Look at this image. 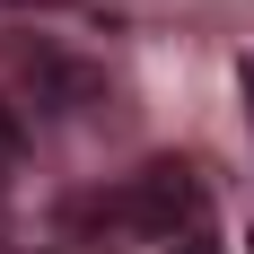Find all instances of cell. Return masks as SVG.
<instances>
[{
	"mask_svg": "<svg viewBox=\"0 0 254 254\" xmlns=\"http://www.w3.org/2000/svg\"><path fill=\"white\" fill-rule=\"evenodd\" d=\"M9 149H18V123H9V105H0V158H9Z\"/></svg>",
	"mask_w": 254,
	"mask_h": 254,
	"instance_id": "3957f363",
	"label": "cell"
},
{
	"mask_svg": "<svg viewBox=\"0 0 254 254\" xmlns=\"http://www.w3.org/2000/svg\"><path fill=\"white\" fill-rule=\"evenodd\" d=\"M70 219H79V228H131V237H176V228L193 237V228H202V176H193L184 158H149L140 176L88 193Z\"/></svg>",
	"mask_w": 254,
	"mask_h": 254,
	"instance_id": "6da1fadb",
	"label": "cell"
},
{
	"mask_svg": "<svg viewBox=\"0 0 254 254\" xmlns=\"http://www.w3.org/2000/svg\"><path fill=\"white\" fill-rule=\"evenodd\" d=\"M176 254H219V246H210V228H193V237H176Z\"/></svg>",
	"mask_w": 254,
	"mask_h": 254,
	"instance_id": "7a4b0ae2",
	"label": "cell"
},
{
	"mask_svg": "<svg viewBox=\"0 0 254 254\" xmlns=\"http://www.w3.org/2000/svg\"><path fill=\"white\" fill-rule=\"evenodd\" d=\"M237 88H246V105H254V62H237Z\"/></svg>",
	"mask_w": 254,
	"mask_h": 254,
	"instance_id": "277c9868",
	"label": "cell"
}]
</instances>
